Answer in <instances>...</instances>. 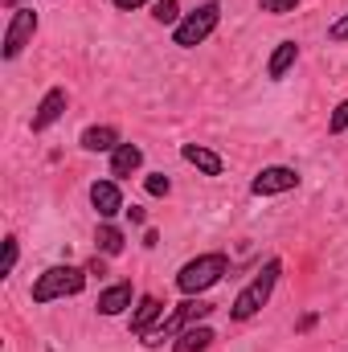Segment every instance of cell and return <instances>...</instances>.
<instances>
[{"instance_id":"ac0fdd59","label":"cell","mask_w":348,"mask_h":352,"mask_svg":"<svg viewBox=\"0 0 348 352\" xmlns=\"http://www.w3.org/2000/svg\"><path fill=\"white\" fill-rule=\"evenodd\" d=\"M176 8H180L176 0H156V4H152V16H156L160 25H180V21H176V16H180Z\"/></svg>"},{"instance_id":"ba28073f","label":"cell","mask_w":348,"mask_h":352,"mask_svg":"<svg viewBox=\"0 0 348 352\" xmlns=\"http://www.w3.org/2000/svg\"><path fill=\"white\" fill-rule=\"evenodd\" d=\"M66 102H70V94L62 87L45 90L41 94V102H37V111H33V131H45V127H54L62 115H66Z\"/></svg>"},{"instance_id":"7c38bea8","label":"cell","mask_w":348,"mask_h":352,"mask_svg":"<svg viewBox=\"0 0 348 352\" xmlns=\"http://www.w3.org/2000/svg\"><path fill=\"white\" fill-rule=\"evenodd\" d=\"M160 320H164V303H160L156 295H144V299L135 303V316H131V332H135V336H144V332H148V328H156Z\"/></svg>"},{"instance_id":"7402d4cb","label":"cell","mask_w":348,"mask_h":352,"mask_svg":"<svg viewBox=\"0 0 348 352\" xmlns=\"http://www.w3.org/2000/svg\"><path fill=\"white\" fill-rule=\"evenodd\" d=\"M262 12H274V16H287V12H295L299 8V0H259Z\"/></svg>"},{"instance_id":"8992f818","label":"cell","mask_w":348,"mask_h":352,"mask_svg":"<svg viewBox=\"0 0 348 352\" xmlns=\"http://www.w3.org/2000/svg\"><path fill=\"white\" fill-rule=\"evenodd\" d=\"M33 33H37V12L33 8H12V16H8V29H4V58L12 62L29 41H33Z\"/></svg>"},{"instance_id":"d6986e66","label":"cell","mask_w":348,"mask_h":352,"mask_svg":"<svg viewBox=\"0 0 348 352\" xmlns=\"http://www.w3.org/2000/svg\"><path fill=\"white\" fill-rule=\"evenodd\" d=\"M21 258V246H17V238H4V258H0V278H8L12 274V266Z\"/></svg>"},{"instance_id":"5b68a950","label":"cell","mask_w":348,"mask_h":352,"mask_svg":"<svg viewBox=\"0 0 348 352\" xmlns=\"http://www.w3.org/2000/svg\"><path fill=\"white\" fill-rule=\"evenodd\" d=\"M217 21H221V4H217V0H205V4H197V8L173 29V41L180 50H193V45H201L205 37H213Z\"/></svg>"},{"instance_id":"e0dca14e","label":"cell","mask_w":348,"mask_h":352,"mask_svg":"<svg viewBox=\"0 0 348 352\" xmlns=\"http://www.w3.org/2000/svg\"><path fill=\"white\" fill-rule=\"evenodd\" d=\"M123 242H127V238H123V230H119V226H111V221H102V226H98V234H94V246H98V254H102V258L123 254Z\"/></svg>"},{"instance_id":"ffe728a7","label":"cell","mask_w":348,"mask_h":352,"mask_svg":"<svg viewBox=\"0 0 348 352\" xmlns=\"http://www.w3.org/2000/svg\"><path fill=\"white\" fill-rule=\"evenodd\" d=\"M328 131H332V135H345L348 131V98L336 102V111H332V119H328Z\"/></svg>"},{"instance_id":"484cf974","label":"cell","mask_w":348,"mask_h":352,"mask_svg":"<svg viewBox=\"0 0 348 352\" xmlns=\"http://www.w3.org/2000/svg\"><path fill=\"white\" fill-rule=\"evenodd\" d=\"M4 4H8V8H17V4H21V0H4Z\"/></svg>"},{"instance_id":"6da1fadb","label":"cell","mask_w":348,"mask_h":352,"mask_svg":"<svg viewBox=\"0 0 348 352\" xmlns=\"http://www.w3.org/2000/svg\"><path fill=\"white\" fill-rule=\"evenodd\" d=\"M209 311H213V303H205V299H193V295H188L180 307H173V311L156 324V328H148V332H144V344H152V349H156V344H164V340H176L180 332L197 328Z\"/></svg>"},{"instance_id":"5bb4252c","label":"cell","mask_w":348,"mask_h":352,"mask_svg":"<svg viewBox=\"0 0 348 352\" xmlns=\"http://www.w3.org/2000/svg\"><path fill=\"white\" fill-rule=\"evenodd\" d=\"M295 58H299V45L295 41H279V50L270 54V62H266V78H287V70L295 66Z\"/></svg>"},{"instance_id":"3957f363","label":"cell","mask_w":348,"mask_h":352,"mask_svg":"<svg viewBox=\"0 0 348 352\" xmlns=\"http://www.w3.org/2000/svg\"><path fill=\"white\" fill-rule=\"evenodd\" d=\"M87 291V270L62 263V266H50L37 274L33 283V303H54V299H66V295H83Z\"/></svg>"},{"instance_id":"9a60e30c","label":"cell","mask_w":348,"mask_h":352,"mask_svg":"<svg viewBox=\"0 0 348 352\" xmlns=\"http://www.w3.org/2000/svg\"><path fill=\"white\" fill-rule=\"evenodd\" d=\"M78 144H83L87 152H115V148H119V131L107 127V123H102V127H87Z\"/></svg>"},{"instance_id":"4fadbf2b","label":"cell","mask_w":348,"mask_h":352,"mask_svg":"<svg viewBox=\"0 0 348 352\" xmlns=\"http://www.w3.org/2000/svg\"><path fill=\"white\" fill-rule=\"evenodd\" d=\"M140 164H144V152H140L135 144H119V148L111 152V176H115V180L140 173Z\"/></svg>"},{"instance_id":"cb8c5ba5","label":"cell","mask_w":348,"mask_h":352,"mask_svg":"<svg viewBox=\"0 0 348 352\" xmlns=\"http://www.w3.org/2000/svg\"><path fill=\"white\" fill-rule=\"evenodd\" d=\"M111 4H115V8H123V12H131V8H144L148 0H111Z\"/></svg>"},{"instance_id":"9c48e42d","label":"cell","mask_w":348,"mask_h":352,"mask_svg":"<svg viewBox=\"0 0 348 352\" xmlns=\"http://www.w3.org/2000/svg\"><path fill=\"white\" fill-rule=\"evenodd\" d=\"M90 205L98 209L102 221H111L115 213H123V192H119V184H115V180H94V184H90Z\"/></svg>"},{"instance_id":"603a6c76","label":"cell","mask_w":348,"mask_h":352,"mask_svg":"<svg viewBox=\"0 0 348 352\" xmlns=\"http://www.w3.org/2000/svg\"><path fill=\"white\" fill-rule=\"evenodd\" d=\"M328 37H332V41H348V12L332 25V29H328Z\"/></svg>"},{"instance_id":"277c9868","label":"cell","mask_w":348,"mask_h":352,"mask_svg":"<svg viewBox=\"0 0 348 352\" xmlns=\"http://www.w3.org/2000/svg\"><path fill=\"white\" fill-rule=\"evenodd\" d=\"M226 270H230V258H226L221 250L197 254V258H188V263L176 270V287H180L184 295H201V291H209L213 283H221Z\"/></svg>"},{"instance_id":"8fae6325","label":"cell","mask_w":348,"mask_h":352,"mask_svg":"<svg viewBox=\"0 0 348 352\" xmlns=\"http://www.w3.org/2000/svg\"><path fill=\"white\" fill-rule=\"evenodd\" d=\"M131 299H135V291H131L127 278H123V283H111V287L98 295V316H123V311L131 307Z\"/></svg>"},{"instance_id":"7a4b0ae2","label":"cell","mask_w":348,"mask_h":352,"mask_svg":"<svg viewBox=\"0 0 348 352\" xmlns=\"http://www.w3.org/2000/svg\"><path fill=\"white\" fill-rule=\"evenodd\" d=\"M279 274H283V263L279 258H270V263L262 266L259 274L238 291V299H234V307H230V316L234 320H250V316H259L262 307L270 303V295H274V283H279Z\"/></svg>"},{"instance_id":"52a82bcc","label":"cell","mask_w":348,"mask_h":352,"mask_svg":"<svg viewBox=\"0 0 348 352\" xmlns=\"http://www.w3.org/2000/svg\"><path fill=\"white\" fill-rule=\"evenodd\" d=\"M291 188H299V173L287 168V164H270V168H262L250 180V192L254 197H279V192H291Z\"/></svg>"},{"instance_id":"30bf717a","label":"cell","mask_w":348,"mask_h":352,"mask_svg":"<svg viewBox=\"0 0 348 352\" xmlns=\"http://www.w3.org/2000/svg\"><path fill=\"white\" fill-rule=\"evenodd\" d=\"M180 156H184L197 173H205V176H221V173H226V160H221L213 148H205V144H184V148H180Z\"/></svg>"},{"instance_id":"d4e9b609","label":"cell","mask_w":348,"mask_h":352,"mask_svg":"<svg viewBox=\"0 0 348 352\" xmlns=\"http://www.w3.org/2000/svg\"><path fill=\"white\" fill-rule=\"evenodd\" d=\"M87 274H107V263L94 254V258H90V266H87Z\"/></svg>"},{"instance_id":"44dd1931","label":"cell","mask_w":348,"mask_h":352,"mask_svg":"<svg viewBox=\"0 0 348 352\" xmlns=\"http://www.w3.org/2000/svg\"><path fill=\"white\" fill-rule=\"evenodd\" d=\"M144 188H148L152 197H168V192H173V180H168L164 173H152L148 180H144Z\"/></svg>"},{"instance_id":"2e32d148","label":"cell","mask_w":348,"mask_h":352,"mask_svg":"<svg viewBox=\"0 0 348 352\" xmlns=\"http://www.w3.org/2000/svg\"><path fill=\"white\" fill-rule=\"evenodd\" d=\"M213 340H217V336H213L205 324H197V328H188V332H180V336H176L173 352H205Z\"/></svg>"}]
</instances>
